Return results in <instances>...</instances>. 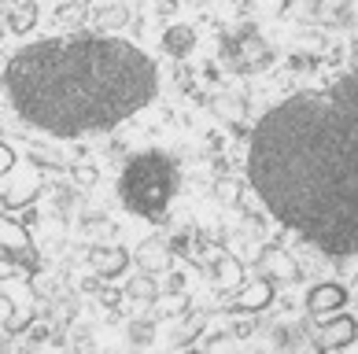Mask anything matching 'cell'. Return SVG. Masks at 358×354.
I'll use <instances>...</instances> for the list:
<instances>
[{
    "label": "cell",
    "mask_w": 358,
    "mask_h": 354,
    "mask_svg": "<svg viewBox=\"0 0 358 354\" xmlns=\"http://www.w3.org/2000/svg\"><path fill=\"white\" fill-rule=\"evenodd\" d=\"M4 85L30 126L82 137L137 115L155 96V67L122 37H52L8 63Z\"/></svg>",
    "instance_id": "cell-2"
},
{
    "label": "cell",
    "mask_w": 358,
    "mask_h": 354,
    "mask_svg": "<svg viewBox=\"0 0 358 354\" xmlns=\"http://www.w3.org/2000/svg\"><path fill=\"white\" fill-rule=\"evenodd\" d=\"M259 200L329 255L358 251V71L322 93L292 96L251 137Z\"/></svg>",
    "instance_id": "cell-1"
},
{
    "label": "cell",
    "mask_w": 358,
    "mask_h": 354,
    "mask_svg": "<svg viewBox=\"0 0 358 354\" xmlns=\"http://www.w3.org/2000/svg\"><path fill=\"white\" fill-rule=\"evenodd\" d=\"M174 189H178V174L170 159L163 155H137L134 163L122 170V203L129 207L134 214H144V218H159L166 214L170 200H174Z\"/></svg>",
    "instance_id": "cell-3"
}]
</instances>
